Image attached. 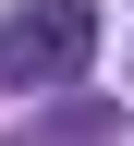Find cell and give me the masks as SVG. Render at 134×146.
<instances>
[{"label": "cell", "mask_w": 134, "mask_h": 146, "mask_svg": "<svg viewBox=\"0 0 134 146\" xmlns=\"http://www.w3.org/2000/svg\"><path fill=\"white\" fill-rule=\"evenodd\" d=\"M98 61V0H37L0 25V73L12 85H73V73Z\"/></svg>", "instance_id": "obj_1"}]
</instances>
